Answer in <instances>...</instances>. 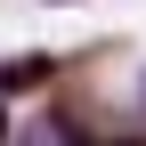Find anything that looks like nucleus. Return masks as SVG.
I'll list each match as a JSON object with an SVG mask.
<instances>
[{
    "instance_id": "1",
    "label": "nucleus",
    "mask_w": 146,
    "mask_h": 146,
    "mask_svg": "<svg viewBox=\"0 0 146 146\" xmlns=\"http://www.w3.org/2000/svg\"><path fill=\"white\" fill-rule=\"evenodd\" d=\"M41 81H49V57H16L0 73V89H41Z\"/></svg>"
},
{
    "instance_id": "2",
    "label": "nucleus",
    "mask_w": 146,
    "mask_h": 146,
    "mask_svg": "<svg viewBox=\"0 0 146 146\" xmlns=\"http://www.w3.org/2000/svg\"><path fill=\"white\" fill-rule=\"evenodd\" d=\"M25 146H81V138H73V130H49V122H41V130H33Z\"/></svg>"
},
{
    "instance_id": "3",
    "label": "nucleus",
    "mask_w": 146,
    "mask_h": 146,
    "mask_svg": "<svg viewBox=\"0 0 146 146\" xmlns=\"http://www.w3.org/2000/svg\"><path fill=\"white\" fill-rule=\"evenodd\" d=\"M138 98H146V89H138Z\"/></svg>"
}]
</instances>
